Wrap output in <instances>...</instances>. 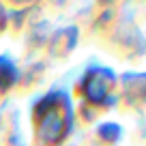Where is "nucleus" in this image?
Segmentation results:
<instances>
[{"mask_svg": "<svg viewBox=\"0 0 146 146\" xmlns=\"http://www.w3.org/2000/svg\"><path fill=\"white\" fill-rule=\"evenodd\" d=\"M35 125L36 137L45 146H56L64 140L71 125L69 103L60 95H50L35 108Z\"/></svg>", "mask_w": 146, "mask_h": 146, "instance_id": "f257e3e1", "label": "nucleus"}, {"mask_svg": "<svg viewBox=\"0 0 146 146\" xmlns=\"http://www.w3.org/2000/svg\"><path fill=\"white\" fill-rule=\"evenodd\" d=\"M112 90V78L105 71H92L86 78V97L95 103H103Z\"/></svg>", "mask_w": 146, "mask_h": 146, "instance_id": "f03ea898", "label": "nucleus"}]
</instances>
